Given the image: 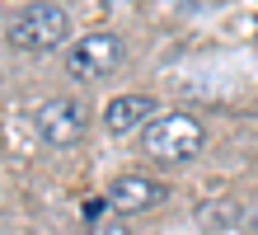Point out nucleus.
<instances>
[{"instance_id": "5", "label": "nucleus", "mask_w": 258, "mask_h": 235, "mask_svg": "<svg viewBox=\"0 0 258 235\" xmlns=\"http://www.w3.org/2000/svg\"><path fill=\"white\" fill-rule=\"evenodd\" d=\"M155 118H160V104L150 99V94H117V99L103 104V127H108L113 136L146 132Z\"/></svg>"}, {"instance_id": "1", "label": "nucleus", "mask_w": 258, "mask_h": 235, "mask_svg": "<svg viewBox=\"0 0 258 235\" xmlns=\"http://www.w3.org/2000/svg\"><path fill=\"white\" fill-rule=\"evenodd\" d=\"M5 38H10V47H19V52H52V47H61L71 38V14L56 5V0H33V5H24L10 19Z\"/></svg>"}, {"instance_id": "8", "label": "nucleus", "mask_w": 258, "mask_h": 235, "mask_svg": "<svg viewBox=\"0 0 258 235\" xmlns=\"http://www.w3.org/2000/svg\"><path fill=\"white\" fill-rule=\"evenodd\" d=\"M249 235H258V207H249Z\"/></svg>"}, {"instance_id": "6", "label": "nucleus", "mask_w": 258, "mask_h": 235, "mask_svg": "<svg viewBox=\"0 0 258 235\" xmlns=\"http://www.w3.org/2000/svg\"><path fill=\"white\" fill-rule=\"evenodd\" d=\"M103 202L117 212V216H132V212H150L155 202H164V183L146 179V174H122L108 183V193H103Z\"/></svg>"}, {"instance_id": "4", "label": "nucleus", "mask_w": 258, "mask_h": 235, "mask_svg": "<svg viewBox=\"0 0 258 235\" xmlns=\"http://www.w3.org/2000/svg\"><path fill=\"white\" fill-rule=\"evenodd\" d=\"M33 127H38V136H42V146L71 151L75 141L85 136L89 118H85V104H75V99H42V104L33 108Z\"/></svg>"}, {"instance_id": "2", "label": "nucleus", "mask_w": 258, "mask_h": 235, "mask_svg": "<svg viewBox=\"0 0 258 235\" xmlns=\"http://www.w3.org/2000/svg\"><path fill=\"white\" fill-rule=\"evenodd\" d=\"M202 141H207L202 122L188 118V113H160L141 132L146 155H150V160H160V165H183V160H192V155L202 151Z\"/></svg>"}, {"instance_id": "7", "label": "nucleus", "mask_w": 258, "mask_h": 235, "mask_svg": "<svg viewBox=\"0 0 258 235\" xmlns=\"http://www.w3.org/2000/svg\"><path fill=\"white\" fill-rule=\"evenodd\" d=\"M89 235H132V226L108 207V202H89Z\"/></svg>"}, {"instance_id": "3", "label": "nucleus", "mask_w": 258, "mask_h": 235, "mask_svg": "<svg viewBox=\"0 0 258 235\" xmlns=\"http://www.w3.org/2000/svg\"><path fill=\"white\" fill-rule=\"evenodd\" d=\"M122 61H127V47L113 33H85L80 42L66 47V71L75 80H108Z\"/></svg>"}]
</instances>
